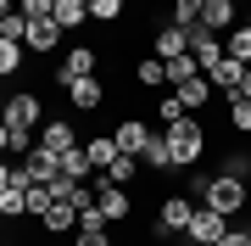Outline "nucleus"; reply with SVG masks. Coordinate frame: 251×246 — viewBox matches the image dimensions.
<instances>
[{
	"label": "nucleus",
	"instance_id": "obj_4",
	"mask_svg": "<svg viewBox=\"0 0 251 246\" xmlns=\"http://www.w3.org/2000/svg\"><path fill=\"white\" fill-rule=\"evenodd\" d=\"M190 219H196V196H168L156 213V235H184Z\"/></svg>",
	"mask_w": 251,
	"mask_h": 246
},
{
	"label": "nucleus",
	"instance_id": "obj_5",
	"mask_svg": "<svg viewBox=\"0 0 251 246\" xmlns=\"http://www.w3.org/2000/svg\"><path fill=\"white\" fill-rule=\"evenodd\" d=\"M224 235H229V219L212 213V207H196V219H190V229H184V241H196V246H218Z\"/></svg>",
	"mask_w": 251,
	"mask_h": 246
},
{
	"label": "nucleus",
	"instance_id": "obj_23",
	"mask_svg": "<svg viewBox=\"0 0 251 246\" xmlns=\"http://www.w3.org/2000/svg\"><path fill=\"white\" fill-rule=\"evenodd\" d=\"M39 224H45V235H67V229H78V213L56 201V207H50V213H45V219H39Z\"/></svg>",
	"mask_w": 251,
	"mask_h": 246
},
{
	"label": "nucleus",
	"instance_id": "obj_3",
	"mask_svg": "<svg viewBox=\"0 0 251 246\" xmlns=\"http://www.w3.org/2000/svg\"><path fill=\"white\" fill-rule=\"evenodd\" d=\"M95 207H100V219H106V229H112V224H123L128 213H134V201H128L123 185H112L106 173H95Z\"/></svg>",
	"mask_w": 251,
	"mask_h": 246
},
{
	"label": "nucleus",
	"instance_id": "obj_13",
	"mask_svg": "<svg viewBox=\"0 0 251 246\" xmlns=\"http://www.w3.org/2000/svg\"><path fill=\"white\" fill-rule=\"evenodd\" d=\"M179 56H190V34L168 23V28L156 34V62H179Z\"/></svg>",
	"mask_w": 251,
	"mask_h": 246
},
{
	"label": "nucleus",
	"instance_id": "obj_10",
	"mask_svg": "<svg viewBox=\"0 0 251 246\" xmlns=\"http://www.w3.org/2000/svg\"><path fill=\"white\" fill-rule=\"evenodd\" d=\"M234 17H240V11H234V0H201V28L206 34H234Z\"/></svg>",
	"mask_w": 251,
	"mask_h": 246
},
{
	"label": "nucleus",
	"instance_id": "obj_26",
	"mask_svg": "<svg viewBox=\"0 0 251 246\" xmlns=\"http://www.w3.org/2000/svg\"><path fill=\"white\" fill-rule=\"evenodd\" d=\"M196 23H201V0H179V6H173V28H184V34H190Z\"/></svg>",
	"mask_w": 251,
	"mask_h": 246
},
{
	"label": "nucleus",
	"instance_id": "obj_8",
	"mask_svg": "<svg viewBox=\"0 0 251 246\" xmlns=\"http://www.w3.org/2000/svg\"><path fill=\"white\" fill-rule=\"evenodd\" d=\"M95 62H100V51H90V45H73V56L62 67H56V79L62 84H78V79H95Z\"/></svg>",
	"mask_w": 251,
	"mask_h": 246
},
{
	"label": "nucleus",
	"instance_id": "obj_34",
	"mask_svg": "<svg viewBox=\"0 0 251 246\" xmlns=\"http://www.w3.org/2000/svg\"><path fill=\"white\" fill-rule=\"evenodd\" d=\"M218 246H251V229H229V235L218 241Z\"/></svg>",
	"mask_w": 251,
	"mask_h": 246
},
{
	"label": "nucleus",
	"instance_id": "obj_18",
	"mask_svg": "<svg viewBox=\"0 0 251 246\" xmlns=\"http://www.w3.org/2000/svg\"><path fill=\"white\" fill-rule=\"evenodd\" d=\"M240 73H246V67H240V62H229V56H224V62H218V67H212L206 79H212V90H224V101H229L234 90H240Z\"/></svg>",
	"mask_w": 251,
	"mask_h": 246
},
{
	"label": "nucleus",
	"instance_id": "obj_29",
	"mask_svg": "<svg viewBox=\"0 0 251 246\" xmlns=\"http://www.w3.org/2000/svg\"><path fill=\"white\" fill-rule=\"evenodd\" d=\"M0 39H11V45H23V39H28V17H23V11H11V17L0 23Z\"/></svg>",
	"mask_w": 251,
	"mask_h": 246
},
{
	"label": "nucleus",
	"instance_id": "obj_39",
	"mask_svg": "<svg viewBox=\"0 0 251 246\" xmlns=\"http://www.w3.org/2000/svg\"><path fill=\"white\" fill-rule=\"evenodd\" d=\"M50 246H73V241H50Z\"/></svg>",
	"mask_w": 251,
	"mask_h": 246
},
{
	"label": "nucleus",
	"instance_id": "obj_19",
	"mask_svg": "<svg viewBox=\"0 0 251 246\" xmlns=\"http://www.w3.org/2000/svg\"><path fill=\"white\" fill-rule=\"evenodd\" d=\"M173 95H179V107H184V112H201L206 101H212V79H190L184 90H173Z\"/></svg>",
	"mask_w": 251,
	"mask_h": 246
},
{
	"label": "nucleus",
	"instance_id": "obj_20",
	"mask_svg": "<svg viewBox=\"0 0 251 246\" xmlns=\"http://www.w3.org/2000/svg\"><path fill=\"white\" fill-rule=\"evenodd\" d=\"M84 151H90L95 173H106V168L117 163V140H112V135H95V140H84Z\"/></svg>",
	"mask_w": 251,
	"mask_h": 246
},
{
	"label": "nucleus",
	"instance_id": "obj_14",
	"mask_svg": "<svg viewBox=\"0 0 251 246\" xmlns=\"http://www.w3.org/2000/svg\"><path fill=\"white\" fill-rule=\"evenodd\" d=\"M56 168H62V179H73V185H84V179L95 173V163H90V151H84V146H73L67 157H56Z\"/></svg>",
	"mask_w": 251,
	"mask_h": 246
},
{
	"label": "nucleus",
	"instance_id": "obj_6",
	"mask_svg": "<svg viewBox=\"0 0 251 246\" xmlns=\"http://www.w3.org/2000/svg\"><path fill=\"white\" fill-rule=\"evenodd\" d=\"M73 146H84V140L73 135V123H67V118H50L45 129H39V151H50V157H67Z\"/></svg>",
	"mask_w": 251,
	"mask_h": 246
},
{
	"label": "nucleus",
	"instance_id": "obj_38",
	"mask_svg": "<svg viewBox=\"0 0 251 246\" xmlns=\"http://www.w3.org/2000/svg\"><path fill=\"white\" fill-rule=\"evenodd\" d=\"M11 151V140H6V123H0V157H6Z\"/></svg>",
	"mask_w": 251,
	"mask_h": 246
},
{
	"label": "nucleus",
	"instance_id": "obj_28",
	"mask_svg": "<svg viewBox=\"0 0 251 246\" xmlns=\"http://www.w3.org/2000/svg\"><path fill=\"white\" fill-rule=\"evenodd\" d=\"M23 67V45H11V39H0V79H11Z\"/></svg>",
	"mask_w": 251,
	"mask_h": 246
},
{
	"label": "nucleus",
	"instance_id": "obj_40",
	"mask_svg": "<svg viewBox=\"0 0 251 246\" xmlns=\"http://www.w3.org/2000/svg\"><path fill=\"white\" fill-rule=\"evenodd\" d=\"M0 246H11V241H0Z\"/></svg>",
	"mask_w": 251,
	"mask_h": 246
},
{
	"label": "nucleus",
	"instance_id": "obj_9",
	"mask_svg": "<svg viewBox=\"0 0 251 246\" xmlns=\"http://www.w3.org/2000/svg\"><path fill=\"white\" fill-rule=\"evenodd\" d=\"M17 173H23L28 185H50V179H62V168H56V157H50V151H39V146H34V151H28L23 163H17Z\"/></svg>",
	"mask_w": 251,
	"mask_h": 246
},
{
	"label": "nucleus",
	"instance_id": "obj_17",
	"mask_svg": "<svg viewBox=\"0 0 251 246\" xmlns=\"http://www.w3.org/2000/svg\"><path fill=\"white\" fill-rule=\"evenodd\" d=\"M23 45L28 51H56V45H62V28H56L50 17L45 23H28V39H23Z\"/></svg>",
	"mask_w": 251,
	"mask_h": 246
},
{
	"label": "nucleus",
	"instance_id": "obj_24",
	"mask_svg": "<svg viewBox=\"0 0 251 246\" xmlns=\"http://www.w3.org/2000/svg\"><path fill=\"white\" fill-rule=\"evenodd\" d=\"M134 79L145 84V90H162V84H168V67H162V62H156V56H145V62L134 67Z\"/></svg>",
	"mask_w": 251,
	"mask_h": 246
},
{
	"label": "nucleus",
	"instance_id": "obj_21",
	"mask_svg": "<svg viewBox=\"0 0 251 246\" xmlns=\"http://www.w3.org/2000/svg\"><path fill=\"white\" fill-rule=\"evenodd\" d=\"M162 67H168V84H173V90H184V84H190V79H206V73H201V62H196V56H179V62H162Z\"/></svg>",
	"mask_w": 251,
	"mask_h": 246
},
{
	"label": "nucleus",
	"instance_id": "obj_41",
	"mask_svg": "<svg viewBox=\"0 0 251 246\" xmlns=\"http://www.w3.org/2000/svg\"><path fill=\"white\" fill-rule=\"evenodd\" d=\"M246 28H251V17H246Z\"/></svg>",
	"mask_w": 251,
	"mask_h": 246
},
{
	"label": "nucleus",
	"instance_id": "obj_33",
	"mask_svg": "<svg viewBox=\"0 0 251 246\" xmlns=\"http://www.w3.org/2000/svg\"><path fill=\"white\" fill-rule=\"evenodd\" d=\"M73 246H112V235L100 229V235H73Z\"/></svg>",
	"mask_w": 251,
	"mask_h": 246
},
{
	"label": "nucleus",
	"instance_id": "obj_16",
	"mask_svg": "<svg viewBox=\"0 0 251 246\" xmlns=\"http://www.w3.org/2000/svg\"><path fill=\"white\" fill-rule=\"evenodd\" d=\"M140 168H151V173H162V168H173V151H168V135H151V140H145V151H140Z\"/></svg>",
	"mask_w": 251,
	"mask_h": 246
},
{
	"label": "nucleus",
	"instance_id": "obj_32",
	"mask_svg": "<svg viewBox=\"0 0 251 246\" xmlns=\"http://www.w3.org/2000/svg\"><path fill=\"white\" fill-rule=\"evenodd\" d=\"M90 17L95 23H117L123 17V0H90Z\"/></svg>",
	"mask_w": 251,
	"mask_h": 246
},
{
	"label": "nucleus",
	"instance_id": "obj_12",
	"mask_svg": "<svg viewBox=\"0 0 251 246\" xmlns=\"http://www.w3.org/2000/svg\"><path fill=\"white\" fill-rule=\"evenodd\" d=\"M50 23L62 28V34L84 28V23H90V0H56V6H50Z\"/></svg>",
	"mask_w": 251,
	"mask_h": 246
},
{
	"label": "nucleus",
	"instance_id": "obj_27",
	"mask_svg": "<svg viewBox=\"0 0 251 246\" xmlns=\"http://www.w3.org/2000/svg\"><path fill=\"white\" fill-rule=\"evenodd\" d=\"M229 123L240 129V135H251V101L246 95H229Z\"/></svg>",
	"mask_w": 251,
	"mask_h": 246
},
{
	"label": "nucleus",
	"instance_id": "obj_22",
	"mask_svg": "<svg viewBox=\"0 0 251 246\" xmlns=\"http://www.w3.org/2000/svg\"><path fill=\"white\" fill-rule=\"evenodd\" d=\"M224 56H229V62H240V67H251V28H246V23L224 39Z\"/></svg>",
	"mask_w": 251,
	"mask_h": 246
},
{
	"label": "nucleus",
	"instance_id": "obj_31",
	"mask_svg": "<svg viewBox=\"0 0 251 246\" xmlns=\"http://www.w3.org/2000/svg\"><path fill=\"white\" fill-rule=\"evenodd\" d=\"M156 107H162V129H173V123H184V118H190V112L179 107V95H162Z\"/></svg>",
	"mask_w": 251,
	"mask_h": 246
},
{
	"label": "nucleus",
	"instance_id": "obj_1",
	"mask_svg": "<svg viewBox=\"0 0 251 246\" xmlns=\"http://www.w3.org/2000/svg\"><path fill=\"white\" fill-rule=\"evenodd\" d=\"M162 135H168L173 168H190V163H201V151H206V123H201V118H184V123L162 129Z\"/></svg>",
	"mask_w": 251,
	"mask_h": 246
},
{
	"label": "nucleus",
	"instance_id": "obj_2",
	"mask_svg": "<svg viewBox=\"0 0 251 246\" xmlns=\"http://www.w3.org/2000/svg\"><path fill=\"white\" fill-rule=\"evenodd\" d=\"M251 201V185H240V179H229V173H212V179H206V191H201V207H212V213H240Z\"/></svg>",
	"mask_w": 251,
	"mask_h": 246
},
{
	"label": "nucleus",
	"instance_id": "obj_30",
	"mask_svg": "<svg viewBox=\"0 0 251 246\" xmlns=\"http://www.w3.org/2000/svg\"><path fill=\"white\" fill-rule=\"evenodd\" d=\"M218 173H229V179L251 185V157H240V151H234V157H224V168H218Z\"/></svg>",
	"mask_w": 251,
	"mask_h": 246
},
{
	"label": "nucleus",
	"instance_id": "obj_25",
	"mask_svg": "<svg viewBox=\"0 0 251 246\" xmlns=\"http://www.w3.org/2000/svg\"><path fill=\"white\" fill-rule=\"evenodd\" d=\"M134 173H140V157H123V151H117V163L106 168V179H112V185H128Z\"/></svg>",
	"mask_w": 251,
	"mask_h": 246
},
{
	"label": "nucleus",
	"instance_id": "obj_15",
	"mask_svg": "<svg viewBox=\"0 0 251 246\" xmlns=\"http://www.w3.org/2000/svg\"><path fill=\"white\" fill-rule=\"evenodd\" d=\"M67 95H73V112H95L100 101H106L100 79H78V84H67Z\"/></svg>",
	"mask_w": 251,
	"mask_h": 246
},
{
	"label": "nucleus",
	"instance_id": "obj_11",
	"mask_svg": "<svg viewBox=\"0 0 251 246\" xmlns=\"http://www.w3.org/2000/svg\"><path fill=\"white\" fill-rule=\"evenodd\" d=\"M112 140H117V151H123V157H140L145 140H151V129H145L140 118H123V123L112 129Z\"/></svg>",
	"mask_w": 251,
	"mask_h": 246
},
{
	"label": "nucleus",
	"instance_id": "obj_36",
	"mask_svg": "<svg viewBox=\"0 0 251 246\" xmlns=\"http://www.w3.org/2000/svg\"><path fill=\"white\" fill-rule=\"evenodd\" d=\"M234 95H246V101H251V67L240 73V90H234Z\"/></svg>",
	"mask_w": 251,
	"mask_h": 246
},
{
	"label": "nucleus",
	"instance_id": "obj_7",
	"mask_svg": "<svg viewBox=\"0 0 251 246\" xmlns=\"http://www.w3.org/2000/svg\"><path fill=\"white\" fill-rule=\"evenodd\" d=\"M190 56L201 62V73H212V67L224 62V39H218V34H206V28L196 23V28H190Z\"/></svg>",
	"mask_w": 251,
	"mask_h": 246
},
{
	"label": "nucleus",
	"instance_id": "obj_37",
	"mask_svg": "<svg viewBox=\"0 0 251 246\" xmlns=\"http://www.w3.org/2000/svg\"><path fill=\"white\" fill-rule=\"evenodd\" d=\"M11 11H17V6H11V0H0V23H6V17H11Z\"/></svg>",
	"mask_w": 251,
	"mask_h": 246
},
{
	"label": "nucleus",
	"instance_id": "obj_35",
	"mask_svg": "<svg viewBox=\"0 0 251 246\" xmlns=\"http://www.w3.org/2000/svg\"><path fill=\"white\" fill-rule=\"evenodd\" d=\"M11 173H17V168H11L6 157H0V191H11Z\"/></svg>",
	"mask_w": 251,
	"mask_h": 246
}]
</instances>
